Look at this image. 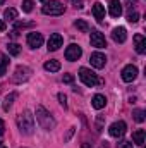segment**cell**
Returning <instances> with one entry per match:
<instances>
[{"label": "cell", "mask_w": 146, "mask_h": 148, "mask_svg": "<svg viewBox=\"0 0 146 148\" xmlns=\"http://www.w3.org/2000/svg\"><path fill=\"white\" fill-rule=\"evenodd\" d=\"M81 55H83V50H81V47L76 45V43H71V45L65 48V59H67L69 62H76V60H79Z\"/></svg>", "instance_id": "cell-6"}, {"label": "cell", "mask_w": 146, "mask_h": 148, "mask_svg": "<svg viewBox=\"0 0 146 148\" xmlns=\"http://www.w3.org/2000/svg\"><path fill=\"white\" fill-rule=\"evenodd\" d=\"M0 148H3V147H0Z\"/></svg>", "instance_id": "cell-38"}, {"label": "cell", "mask_w": 146, "mask_h": 148, "mask_svg": "<svg viewBox=\"0 0 146 148\" xmlns=\"http://www.w3.org/2000/svg\"><path fill=\"white\" fill-rule=\"evenodd\" d=\"M91 105H93L96 110H102V109L107 105V98H105L103 95H95L93 100H91Z\"/></svg>", "instance_id": "cell-17"}, {"label": "cell", "mask_w": 146, "mask_h": 148, "mask_svg": "<svg viewBox=\"0 0 146 148\" xmlns=\"http://www.w3.org/2000/svg\"><path fill=\"white\" fill-rule=\"evenodd\" d=\"M122 14V3L120 0H112L110 2V16L112 17H119Z\"/></svg>", "instance_id": "cell-16"}, {"label": "cell", "mask_w": 146, "mask_h": 148, "mask_svg": "<svg viewBox=\"0 0 146 148\" xmlns=\"http://www.w3.org/2000/svg\"><path fill=\"white\" fill-rule=\"evenodd\" d=\"M16 97H17L16 93H10V95H7V97H5V100H3V110H5V112H9V109L12 107V102L16 100Z\"/></svg>", "instance_id": "cell-21"}, {"label": "cell", "mask_w": 146, "mask_h": 148, "mask_svg": "<svg viewBox=\"0 0 146 148\" xmlns=\"http://www.w3.org/2000/svg\"><path fill=\"white\" fill-rule=\"evenodd\" d=\"M26 40H28V45L31 48H38V47L43 45V35L41 33H29Z\"/></svg>", "instance_id": "cell-12"}, {"label": "cell", "mask_w": 146, "mask_h": 148, "mask_svg": "<svg viewBox=\"0 0 146 148\" xmlns=\"http://www.w3.org/2000/svg\"><path fill=\"white\" fill-rule=\"evenodd\" d=\"M59 100H60V105H62L64 109H67V97H65L64 93H60V95H59Z\"/></svg>", "instance_id": "cell-29"}, {"label": "cell", "mask_w": 146, "mask_h": 148, "mask_svg": "<svg viewBox=\"0 0 146 148\" xmlns=\"http://www.w3.org/2000/svg\"><path fill=\"white\" fill-rule=\"evenodd\" d=\"M7 67H9V57H7L5 53H2V52H0V77H2V76H5Z\"/></svg>", "instance_id": "cell-19"}, {"label": "cell", "mask_w": 146, "mask_h": 148, "mask_svg": "<svg viewBox=\"0 0 146 148\" xmlns=\"http://www.w3.org/2000/svg\"><path fill=\"white\" fill-rule=\"evenodd\" d=\"M112 38H113L115 43H124V41L127 40V31H126V28H122V26L115 28V29L112 31Z\"/></svg>", "instance_id": "cell-13"}, {"label": "cell", "mask_w": 146, "mask_h": 148, "mask_svg": "<svg viewBox=\"0 0 146 148\" xmlns=\"http://www.w3.org/2000/svg\"><path fill=\"white\" fill-rule=\"evenodd\" d=\"M17 127L23 134H33L35 131V115L31 110H23L17 115Z\"/></svg>", "instance_id": "cell-1"}, {"label": "cell", "mask_w": 146, "mask_h": 148, "mask_svg": "<svg viewBox=\"0 0 146 148\" xmlns=\"http://www.w3.org/2000/svg\"><path fill=\"white\" fill-rule=\"evenodd\" d=\"M72 81H74V76H72V74H64V83H69V84H71Z\"/></svg>", "instance_id": "cell-30"}, {"label": "cell", "mask_w": 146, "mask_h": 148, "mask_svg": "<svg viewBox=\"0 0 146 148\" xmlns=\"http://www.w3.org/2000/svg\"><path fill=\"white\" fill-rule=\"evenodd\" d=\"M7 48H9V53H10V55H14V57L21 53V47H19L17 43H9V47H7Z\"/></svg>", "instance_id": "cell-25"}, {"label": "cell", "mask_w": 146, "mask_h": 148, "mask_svg": "<svg viewBox=\"0 0 146 148\" xmlns=\"http://www.w3.org/2000/svg\"><path fill=\"white\" fill-rule=\"evenodd\" d=\"M93 16H95V19H96L98 23H102V21L105 19V5H102L100 2H96V3L93 5Z\"/></svg>", "instance_id": "cell-14"}, {"label": "cell", "mask_w": 146, "mask_h": 148, "mask_svg": "<svg viewBox=\"0 0 146 148\" xmlns=\"http://www.w3.org/2000/svg\"><path fill=\"white\" fill-rule=\"evenodd\" d=\"M41 12L45 16H62L65 12V5L59 0H48V2H45Z\"/></svg>", "instance_id": "cell-3"}, {"label": "cell", "mask_w": 146, "mask_h": 148, "mask_svg": "<svg viewBox=\"0 0 146 148\" xmlns=\"http://www.w3.org/2000/svg\"><path fill=\"white\" fill-rule=\"evenodd\" d=\"M29 76H31V69H29V67H26V66H17L16 71H14V76H12V81L17 83V84H21V83L28 81Z\"/></svg>", "instance_id": "cell-5"}, {"label": "cell", "mask_w": 146, "mask_h": 148, "mask_svg": "<svg viewBox=\"0 0 146 148\" xmlns=\"http://www.w3.org/2000/svg\"><path fill=\"white\" fill-rule=\"evenodd\" d=\"M26 26H31V23H16V28H26Z\"/></svg>", "instance_id": "cell-32"}, {"label": "cell", "mask_w": 146, "mask_h": 148, "mask_svg": "<svg viewBox=\"0 0 146 148\" xmlns=\"http://www.w3.org/2000/svg\"><path fill=\"white\" fill-rule=\"evenodd\" d=\"M64 45V38H62V35H59V33H53V35H50V38H48V50L50 52H55V50H59L60 47Z\"/></svg>", "instance_id": "cell-10"}, {"label": "cell", "mask_w": 146, "mask_h": 148, "mask_svg": "<svg viewBox=\"0 0 146 148\" xmlns=\"http://www.w3.org/2000/svg\"><path fill=\"white\" fill-rule=\"evenodd\" d=\"M45 71H48V73L60 71V62L59 60H48V62H45Z\"/></svg>", "instance_id": "cell-20"}, {"label": "cell", "mask_w": 146, "mask_h": 148, "mask_svg": "<svg viewBox=\"0 0 146 148\" xmlns=\"http://www.w3.org/2000/svg\"><path fill=\"white\" fill-rule=\"evenodd\" d=\"M10 36H12V38H17V36H19L17 29H12V31H10Z\"/></svg>", "instance_id": "cell-35"}, {"label": "cell", "mask_w": 146, "mask_h": 148, "mask_svg": "<svg viewBox=\"0 0 146 148\" xmlns=\"http://www.w3.org/2000/svg\"><path fill=\"white\" fill-rule=\"evenodd\" d=\"M3 17L5 19H9V21H16V17H17V10L16 9H5V12H3Z\"/></svg>", "instance_id": "cell-23"}, {"label": "cell", "mask_w": 146, "mask_h": 148, "mask_svg": "<svg viewBox=\"0 0 146 148\" xmlns=\"http://www.w3.org/2000/svg\"><path fill=\"white\" fill-rule=\"evenodd\" d=\"M134 43H136V52L138 53H145L146 52V38L141 33H138L134 36Z\"/></svg>", "instance_id": "cell-15"}, {"label": "cell", "mask_w": 146, "mask_h": 148, "mask_svg": "<svg viewBox=\"0 0 146 148\" xmlns=\"http://www.w3.org/2000/svg\"><path fill=\"white\" fill-rule=\"evenodd\" d=\"M3 133H5V124H3V121L0 119V136H2Z\"/></svg>", "instance_id": "cell-33"}, {"label": "cell", "mask_w": 146, "mask_h": 148, "mask_svg": "<svg viewBox=\"0 0 146 148\" xmlns=\"http://www.w3.org/2000/svg\"><path fill=\"white\" fill-rule=\"evenodd\" d=\"M74 129H76V127H71V129H69V133H67V136H65V141H67V140L74 134Z\"/></svg>", "instance_id": "cell-34"}, {"label": "cell", "mask_w": 146, "mask_h": 148, "mask_svg": "<svg viewBox=\"0 0 146 148\" xmlns=\"http://www.w3.org/2000/svg\"><path fill=\"white\" fill-rule=\"evenodd\" d=\"M3 29H5V23L0 19V31H3Z\"/></svg>", "instance_id": "cell-36"}, {"label": "cell", "mask_w": 146, "mask_h": 148, "mask_svg": "<svg viewBox=\"0 0 146 148\" xmlns=\"http://www.w3.org/2000/svg\"><path fill=\"white\" fill-rule=\"evenodd\" d=\"M23 10L24 12H31L33 10V0H23Z\"/></svg>", "instance_id": "cell-27"}, {"label": "cell", "mask_w": 146, "mask_h": 148, "mask_svg": "<svg viewBox=\"0 0 146 148\" xmlns=\"http://www.w3.org/2000/svg\"><path fill=\"white\" fill-rule=\"evenodd\" d=\"M127 21H129V23H132V24H134V23H138V21H139V14H138L136 10H131V12L127 14Z\"/></svg>", "instance_id": "cell-26"}, {"label": "cell", "mask_w": 146, "mask_h": 148, "mask_svg": "<svg viewBox=\"0 0 146 148\" xmlns=\"http://www.w3.org/2000/svg\"><path fill=\"white\" fill-rule=\"evenodd\" d=\"M122 79L126 81V83H132L136 77H138V67L136 66H132V64H129V66H126L124 69H122Z\"/></svg>", "instance_id": "cell-9"}, {"label": "cell", "mask_w": 146, "mask_h": 148, "mask_svg": "<svg viewBox=\"0 0 146 148\" xmlns=\"http://www.w3.org/2000/svg\"><path fill=\"white\" fill-rule=\"evenodd\" d=\"M74 26H76L79 31H83V33H88V31H89V24H88L86 21H83V19H77V21L74 23Z\"/></svg>", "instance_id": "cell-22"}, {"label": "cell", "mask_w": 146, "mask_h": 148, "mask_svg": "<svg viewBox=\"0 0 146 148\" xmlns=\"http://www.w3.org/2000/svg\"><path fill=\"white\" fill-rule=\"evenodd\" d=\"M132 117H134L136 122H143V121H145V110H143V109H136V110H132Z\"/></svg>", "instance_id": "cell-24"}, {"label": "cell", "mask_w": 146, "mask_h": 148, "mask_svg": "<svg viewBox=\"0 0 146 148\" xmlns=\"http://www.w3.org/2000/svg\"><path fill=\"white\" fill-rule=\"evenodd\" d=\"M117 148H132V143L127 141V140H120V141L117 143Z\"/></svg>", "instance_id": "cell-28"}, {"label": "cell", "mask_w": 146, "mask_h": 148, "mask_svg": "<svg viewBox=\"0 0 146 148\" xmlns=\"http://www.w3.org/2000/svg\"><path fill=\"white\" fill-rule=\"evenodd\" d=\"M36 121L40 122V126L45 131H52L55 127V119L50 115V112L46 110L43 105H38L36 107Z\"/></svg>", "instance_id": "cell-2"}, {"label": "cell", "mask_w": 146, "mask_h": 148, "mask_svg": "<svg viewBox=\"0 0 146 148\" xmlns=\"http://www.w3.org/2000/svg\"><path fill=\"white\" fill-rule=\"evenodd\" d=\"M72 3L76 9H83V0H72Z\"/></svg>", "instance_id": "cell-31"}, {"label": "cell", "mask_w": 146, "mask_h": 148, "mask_svg": "<svg viewBox=\"0 0 146 148\" xmlns=\"http://www.w3.org/2000/svg\"><path fill=\"white\" fill-rule=\"evenodd\" d=\"M89 62H91L93 67H96V69H103L105 64H107V57H105L103 53H100V52H95V53H91Z\"/></svg>", "instance_id": "cell-11"}, {"label": "cell", "mask_w": 146, "mask_h": 148, "mask_svg": "<svg viewBox=\"0 0 146 148\" xmlns=\"http://www.w3.org/2000/svg\"><path fill=\"white\" fill-rule=\"evenodd\" d=\"M145 138H146L145 129H138V131H134V133H132V141H134V145H138V147H143Z\"/></svg>", "instance_id": "cell-18"}, {"label": "cell", "mask_w": 146, "mask_h": 148, "mask_svg": "<svg viewBox=\"0 0 146 148\" xmlns=\"http://www.w3.org/2000/svg\"><path fill=\"white\" fill-rule=\"evenodd\" d=\"M89 41H91V47H95V48H105L107 47V40L103 36V33H100V31H91Z\"/></svg>", "instance_id": "cell-8"}, {"label": "cell", "mask_w": 146, "mask_h": 148, "mask_svg": "<svg viewBox=\"0 0 146 148\" xmlns=\"http://www.w3.org/2000/svg\"><path fill=\"white\" fill-rule=\"evenodd\" d=\"M3 2H5V0H0V5H2V3H3Z\"/></svg>", "instance_id": "cell-37"}, {"label": "cell", "mask_w": 146, "mask_h": 148, "mask_svg": "<svg viewBox=\"0 0 146 148\" xmlns=\"http://www.w3.org/2000/svg\"><path fill=\"white\" fill-rule=\"evenodd\" d=\"M79 79H81L88 88H93V86L98 83L96 74L93 73V71H89L88 67H81V69H79Z\"/></svg>", "instance_id": "cell-4"}, {"label": "cell", "mask_w": 146, "mask_h": 148, "mask_svg": "<svg viewBox=\"0 0 146 148\" xmlns=\"http://www.w3.org/2000/svg\"><path fill=\"white\" fill-rule=\"evenodd\" d=\"M108 133L112 138H122L126 134V122L124 121H117L108 127Z\"/></svg>", "instance_id": "cell-7"}]
</instances>
